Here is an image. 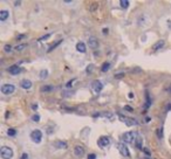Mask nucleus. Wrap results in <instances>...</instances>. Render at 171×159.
<instances>
[{"instance_id": "nucleus-41", "label": "nucleus", "mask_w": 171, "mask_h": 159, "mask_svg": "<svg viewBox=\"0 0 171 159\" xmlns=\"http://www.w3.org/2000/svg\"><path fill=\"white\" fill-rule=\"evenodd\" d=\"M168 26H169V28H171V20H168Z\"/></svg>"}, {"instance_id": "nucleus-16", "label": "nucleus", "mask_w": 171, "mask_h": 159, "mask_svg": "<svg viewBox=\"0 0 171 159\" xmlns=\"http://www.w3.org/2000/svg\"><path fill=\"white\" fill-rule=\"evenodd\" d=\"M8 15H9V12H8V11H6V9L0 11V20H1V21H5V20L8 18Z\"/></svg>"}, {"instance_id": "nucleus-30", "label": "nucleus", "mask_w": 171, "mask_h": 159, "mask_svg": "<svg viewBox=\"0 0 171 159\" xmlns=\"http://www.w3.org/2000/svg\"><path fill=\"white\" fill-rule=\"evenodd\" d=\"M4 49H5V52H6V53H9V52L12 50V47H11L9 45H6V46L4 47Z\"/></svg>"}, {"instance_id": "nucleus-14", "label": "nucleus", "mask_w": 171, "mask_h": 159, "mask_svg": "<svg viewBox=\"0 0 171 159\" xmlns=\"http://www.w3.org/2000/svg\"><path fill=\"white\" fill-rule=\"evenodd\" d=\"M86 49H87V47H86V43L84 42H79L76 45V50L79 53H86Z\"/></svg>"}, {"instance_id": "nucleus-43", "label": "nucleus", "mask_w": 171, "mask_h": 159, "mask_svg": "<svg viewBox=\"0 0 171 159\" xmlns=\"http://www.w3.org/2000/svg\"><path fill=\"white\" fill-rule=\"evenodd\" d=\"M103 33H104V34H107V33H108V29H107V28H104V29H103Z\"/></svg>"}, {"instance_id": "nucleus-7", "label": "nucleus", "mask_w": 171, "mask_h": 159, "mask_svg": "<svg viewBox=\"0 0 171 159\" xmlns=\"http://www.w3.org/2000/svg\"><path fill=\"white\" fill-rule=\"evenodd\" d=\"M92 88H93V90L96 93V94H100L101 93V90H102L103 88V84L101 83V81H93V83H92Z\"/></svg>"}, {"instance_id": "nucleus-34", "label": "nucleus", "mask_w": 171, "mask_h": 159, "mask_svg": "<svg viewBox=\"0 0 171 159\" xmlns=\"http://www.w3.org/2000/svg\"><path fill=\"white\" fill-rule=\"evenodd\" d=\"M88 159H96V155H95V153H90V155H88Z\"/></svg>"}, {"instance_id": "nucleus-3", "label": "nucleus", "mask_w": 171, "mask_h": 159, "mask_svg": "<svg viewBox=\"0 0 171 159\" xmlns=\"http://www.w3.org/2000/svg\"><path fill=\"white\" fill-rule=\"evenodd\" d=\"M136 136V132H134V131H128V132H125V133H123L122 135V140L124 142V143H133L134 140H135V137Z\"/></svg>"}, {"instance_id": "nucleus-5", "label": "nucleus", "mask_w": 171, "mask_h": 159, "mask_svg": "<svg viewBox=\"0 0 171 159\" xmlns=\"http://www.w3.org/2000/svg\"><path fill=\"white\" fill-rule=\"evenodd\" d=\"M14 90H15V87H14L13 84H9V83L4 84V86L1 87V93H2L4 95H11V94L14 93Z\"/></svg>"}, {"instance_id": "nucleus-23", "label": "nucleus", "mask_w": 171, "mask_h": 159, "mask_svg": "<svg viewBox=\"0 0 171 159\" xmlns=\"http://www.w3.org/2000/svg\"><path fill=\"white\" fill-rule=\"evenodd\" d=\"M94 68H95V67H94V64H89V65L86 68V73H87L88 75H89V74H92V73L94 71Z\"/></svg>"}, {"instance_id": "nucleus-24", "label": "nucleus", "mask_w": 171, "mask_h": 159, "mask_svg": "<svg viewBox=\"0 0 171 159\" xmlns=\"http://www.w3.org/2000/svg\"><path fill=\"white\" fill-rule=\"evenodd\" d=\"M103 117H107L108 119H110V121H113L114 119V115L113 114H110V112H103L102 114Z\"/></svg>"}, {"instance_id": "nucleus-39", "label": "nucleus", "mask_w": 171, "mask_h": 159, "mask_svg": "<svg viewBox=\"0 0 171 159\" xmlns=\"http://www.w3.org/2000/svg\"><path fill=\"white\" fill-rule=\"evenodd\" d=\"M128 96H129V98H134V94H133V93H129Z\"/></svg>"}, {"instance_id": "nucleus-36", "label": "nucleus", "mask_w": 171, "mask_h": 159, "mask_svg": "<svg viewBox=\"0 0 171 159\" xmlns=\"http://www.w3.org/2000/svg\"><path fill=\"white\" fill-rule=\"evenodd\" d=\"M28 158V155H27V153H22V155H21V159H27Z\"/></svg>"}, {"instance_id": "nucleus-25", "label": "nucleus", "mask_w": 171, "mask_h": 159, "mask_svg": "<svg viewBox=\"0 0 171 159\" xmlns=\"http://www.w3.org/2000/svg\"><path fill=\"white\" fill-rule=\"evenodd\" d=\"M7 135H8L9 137H14V136L17 135V131H15L14 129H8V130H7Z\"/></svg>"}, {"instance_id": "nucleus-42", "label": "nucleus", "mask_w": 171, "mask_h": 159, "mask_svg": "<svg viewBox=\"0 0 171 159\" xmlns=\"http://www.w3.org/2000/svg\"><path fill=\"white\" fill-rule=\"evenodd\" d=\"M150 119H151V118H150V117H145V122H146V123H148V122H149V121H150Z\"/></svg>"}, {"instance_id": "nucleus-26", "label": "nucleus", "mask_w": 171, "mask_h": 159, "mask_svg": "<svg viewBox=\"0 0 171 159\" xmlns=\"http://www.w3.org/2000/svg\"><path fill=\"white\" fill-rule=\"evenodd\" d=\"M163 130H164V129H163V126H161L158 130H157V136H158V138H161V139L164 137V136H163Z\"/></svg>"}, {"instance_id": "nucleus-15", "label": "nucleus", "mask_w": 171, "mask_h": 159, "mask_svg": "<svg viewBox=\"0 0 171 159\" xmlns=\"http://www.w3.org/2000/svg\"><path fill=\"white\" fill-rule=\"evenodd\" d=\"M21 87L24 89H26V90L31 89L32 88V81H29V80H22L21 81Z\"/></svg>"}, {"instance_id": "nucleus-31", "label": "nucleus", "mask_w": 171, "mask_h": 159, "mask_svg": "<svg viewBox=\"0 0 171 159\" xmlns=\"http://www.w3.org/2000/svg\"><path fill=\"white\" fill-rule=\"evenodd\" d=\"M124 110H127V111H129V112H133V111H134V108L130 106V105H125V106H124Z\"/></svg>"}, {"instance_id": "nucleus-11", "label": "nucleus", "mask_w": 171, "mask_h": 159, "mask_svg": "<svg viewBox=\"0 0 171 159\" xmlns=\"http://www.w3.org/2000/svg\"><path fill=\"white\" fill-rule=\"evenodd\" d=\"M88 45L92 49H96L99 47V40L95 37V36H90L89 40H88Z\"/></svg>"}, {"instance_id": "nucleus-35", "label": "nucleus", "mask_w": 171, "mask_h": 159, "mask_svg": "<svg viewBox=\"0 0 171 159\" xmlns=\"http://www.w3.org/2000/svg\"><path fill=\"white\" fill-rule=\"evenodd\" d=\"M38 109H39V105H38V104H35V103L34 104H32V110H34L35 111V110H38Z\"/></svg>"}, {"instance_id": "nucleus-19", "label": "nucleus", "mask_w": 171, "mask_h": 159, "mask_svg": "<svg viewBox=\"0 0 171 159\" xmlns=\"http://www.w3.org/2000/svg\"><path fill=\"white\" fill-rule=\"evenodd\" d=\"M54 88L52 87V86H43V87H41V91L42 93H49V91H52Z\"/></svg>"}, {"instance_id": "nucleus-8", "label": "nucleus", "mask_w": 171, "mask_h": 159, "mask_svg": "<svg viewBox=\"0 0 171 159\" xmlns=\"http://www.w3.org/2000/svg\"><path fill=\"white\" fill-rule=\"evenodd\" d=\"M7 71H8L11 75H18V74H20V73L22 71V69L19 68L18 64H13V65H11V67L7 69Z\"/></svg>"}, {"instance_id": "nucleus-28", "label": "nucleus", "mask_w": 171, "mask_h": 159, "mask_svg": "<svg viewBox=\"0 0 171 159\" xmlns=\"http://www.w3.org/2000/svg\"><path fill=\"white\" fill-rule=\"evenodd\" d=\"M32 121H33V122H40V116H39V115L32 116Z\"/></svg>"}, {"instance_id": "nucleus-2", "label": "nucleus", "mask_w": 171, "mask_h": 159, "mask_svg": "<svg viewBox=\"0 0 171 159\" xmlns=\"http://www.w3.org/2000/svg\"><path fill=\"white\" fill-rule=\"evenodd\" d=\"M0 153H1L2 159H12L13 157V150L8 146H2L0 150Z\"/></svg>"}, {"instance_id": "nucleus-9", "label": "nucleus", "mask_w": 171, "mask_h": 159, "mask_svg": "<svg viewBox=\"0 0 171 159\" xmlns=\"http://www.w3.org/2000/svg\"><path fill=\"white\" fill-rule=\"evenodd\" d=\"M74 155L79 158H82L84 156V149L80 145H75L74 146Z\"/></svg>"}, {"instance_id": "nucleus-12", "label": "nucleus", "mask_w": 171, "mask_h": 159, "mask_svg": "<svg viewBox=\"0 0 171 159\" xmlns=\"http://www.w3.org/2000/svg\"><path fill=\"white\" fill-rule=\"evenodd\" d=\"M67 142H63V140H55L53 143V146L55 149H67Z\"/></svg>"}, {"instance_id": "nucleus-18", "label": "nucleus", "mask_w": 171, "mask_h": 159, "mask_svg": "<svg viewBox=\"0 0 171 159\" xmlns=\"http://www.w3.org/2000/svg\"><path fill=\"white\" fill-rule=\"evenodd\" d=\"M143 139H142V137H137V140H136V147L137 149H141V150H143Z\"/></svg>"}, {"instance_id": "nucleus-33", "label": "nucleus", "mask_w": 171, "mask_h": 159, "mask_svg": "<svg viewBox=\"0 0 171 159\" xmlns=\"http://www.w3.org/2000/svg\"><path fill=\"white\" fill-rule=\"evenodd\" d=\"M75 81H76V80H75V78H73V80H70V81H69L68 83H67V84H66V87H67V88H70V87H71V84H73V83H74V82H75Z\"/></svg>"}, {"instance_id": "nucleus-32", "label": "nucleus", "mask_w": 171, "mask_h": 159, "mask_svg": "<svg viewBox=\"0 0 171 159\" xmlns=\"http://www.w3.org/2000/svg\"><path fill=\"white\" fill-rule=\"evenodd\" d=\"M24 48H25V45H18L15 47V50H22Z\"/></svg>"}, {"instance_id": "nucleus-4", "label": "nucleus", "mask_w": 171, "mask_h": 159, "mask_svg": "<svg viewBox=\"0 0 171 159\" xmlns=\"http://www.w3.org/2000/svg\"><path fill=\"white\" fill-rule=\"evenodd\" d=\"M120 121L121 122H124L128 126H133V125H137L138 122H137L135 118H130V117H125L123 115H120Z\"/></svg>"}, {"instance_id": "nucleus-6", "label": "nucleus", "mask_w": 171, "mask_h": 159, "mask_svg": "<svg viewBox=\"0 0 171 159\" xmlns=\"http://www.w3.org/2000/svg\"><path fill=\"white\" fill-rule=\"evenodd\" d=\"M118 151H120V153H121L122 156H124V157H127V158L130 157V151H129L128 146H127L124 143H120V144H118Z\"/></svg>"}, {"instance_id": "nucleus-1", "label": "nucleus", "mask_w": 171, "mask_h": 159, "mask_svg": "<svg viewBox=\"0 0 171 159\" xmlns=\"http://www.w3.org/2000/svg\"><path fill=\"white\" fill-rule=\"evenodd\" d=\"M31 139H32V142L35 143V144H39V143H41V139H42V132H41V130H33L32 132H31Z\"/></svg>"}, {"instance_id": "nucleus-13", "label": "nucleus", "mask_w": 171, "mask_h": 159, "mask_svg": "<svg viewBox=\"0 0 171 159\" xmlns=\"http://www.w3.org/2000/svg\"><path fill=\"white\" fill-rule=\"evenodd\" d=\"M164 43H165V41H164V40H159L158 42H156V43L154 45L152 50H154V52H157L158 49H161V48H163V47H164Z\"/></svg>"}, {"instance_id": "nucleus-40", "label": "nucleus", "mask_w": 171, "mask_h": 159, "mask_svg": "<svg viewBox=\"0 0 171 159\" xmlns=\"http://www.w3.org/2000/svg\"><path fill=\"white\" fill-rule=\"evenodd\" d=\"M24 37H25V35H19V36H18V40H20V39H24Z\"/></svg>"}, {"instance_id": "nucleus-38", "label": "nucleus", "mask_w": 171, "mask_h": 159, "mask_svg": "<svg viewBox=\"0 0 171 159\" xmlns=\"http://www.w3.org/2000/svg\"><path fill=\"white\" fill-rule=\"evenodd\" d=\"M123 76H124V74H123V73H122V74H117V75H116V77H117V78H118V77H123Z\"/></svg>"}, {"instance_id": "nucleus-29", "label": "nucleus", "mask_w": 171, "mask_h": 159, "mask_svg": "<svg viewBox=\"0 0 171 159\" xmlns=\"http://www.w3.org/2000/svg\"><path fill=\"white\" fill-rule=\"evenodd\" d=\"M49 36H50V34H46V35H43V36H41V37H39L38 40H39V41H42V40H47V39H48Z\"/></svg>"}, {"instance_id": "nucleus-20", "label": "nucleus", "mask_w": 171, "mask_h": 159, "mask_svg": "<svg viewBox=\"0 0 171 159\" xmlns=\"http://www.w3.org/2000/svg\"><path fill=\"white\" fill-rule=\"evenodd\" d=\"M120 5H121V7H122V8H124V9H125V8H128V7H129L130 2H129L128 0H121V1H120Z\"/></svg>"}, {"instance_id": "nucleus-27", "label": "nucleus", "mask_w": 171, "mask_h": 159, "mask_svg": "<svg viewBox=\"0 0 171 159\" xmlns=\"http://www.w3.org/2000/svg\"><path fill=\"white\" fill-rule=\"evenodd\" d=\"M142 151H143V152H144V153L146 155V157H148V158H149V157L151 156V153H150L149 149H146V147H143V150H142Z\"/></svg>"}, {"instance_id": "nucleus-17", "label": "nucleus", "mask_w": 171, "mask_h": 159, "mask_svg": "<svg viewBox=\"0 0 171 159\" xmlns=\"http://www.w3.org/2000/svg\"><path fill=\"white\" fill-rule=\"evenodd\" d=\"M109 68H110V62H104L102 64V67H101V71L102 73H107L109 70Z\"/></svg>"}, {"instance_id": "nucleus-37", "label": "nucleus", "mask_w": 171, "mask_h": 159, "mask_svg": "<svg viewBox=\"0 0 171 159\" xmlns=\"http://www.w3.org/2000/svg\"><path fill=\"white\" fill-rule=\"evenodd\" d=\"M14 5L18 7V6H20V5H21V1H15V2H14Z\"/></svg>"}, {"instance_id": "nucleus-21", "label": "nucleus", "mask_w": 171, "mask_h": 159, "mask_svg": "<svg viewBox=\"0 0 171 159\" xmlns=\"http://www.w3.org/2000/svg\"><path fill=\"white\" fill-rule=\"evenodd\" d=\"M47 76H48V70L43 69V70H41V71H40V78H41V80L47 78Z\"/></svg>"}, {"instance_id": "nucleus-10", "label": "nucleus", "mask_w": 171, "mask_h": 159, "mask_svg": "<svg viewBox=\"0 0 171 159\" xmlns=\"http://www.w3.org/2000/svg\"><path fill=\"white\" fill-rule=\"evenodd\" d=\"M109 144H110V140H109V138L105 137V136L101 137V138L97 140V145H99L100 147H105V146H108Z\"/></svg>"}, {"instance_id": "nucleus-22", "label": "nucleus", "mask_w": 171, "mask_h": 159, "mask_svg": "<svg viewBox=\"0 0 171 159\" xmlns=\"http://www.w3.org/2000/svg\"><path fill=\"white\" fill-rule=\"evenodd\" d=\"M60 43H62V40H60V41L55 42V43H54V45H53V46H52V47H50V48H49V49H48L47 52H48V53H50V52H52V50H54V49H55V48H56V47H58V46H59Z\"/></svg>"}]
</instances>
